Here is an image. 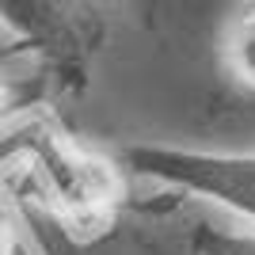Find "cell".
I'll return each mask as SVG.
<instances>
[{
  "mask_svg": "<svg viewBox=\"0 0 255 255\" xmlns=\"http://www.w3.org/2000/svg\"><path fill=\"white\" fill-rule=\"evenodd\" d=\"M221 61L236 84L255 92V4H248L225 31L221 42Z\"/></svg>",
  "mask_w": 255,
  "mask_h": 255,
  "instance_id": "277c9868",
  "label": "cell"
},
{
  "mask_svg": "<svg viewBox=\"0 0 255 255\" xmlns=\"http://www.w3.org/2000/svg\"><path fill=\"white\" fill-rule=\"evenodd\" d=\"M194 255H255V233H236L221 225H198L191 236Z\"/></svg>",
  "mask_w": 255,
  "mask_h": 255,
  "instance_id": "5b68a950",
  "label": "cell"
},
{
  "mask_svg": "<svg viewBox=\"0 0 255 255\" xmlns=\"http://www.w3.org/2000/svg\"><path fill=\"white\" fill-rule=\"evenodd\" d=\"M118 164L160 187L210 198L255 225V152H213L137 141L118 149Z\"/></svg>",
  "mask_w": 255,
  "mask_h": 255,
  "instance_id": "3957f363",
  "label": "cell"
},
{
  "mask_svg": "<svg viewBox=\"0 0 255 255\" xmlns=\"http://www.w3.org/2000/svg\"><path fill=\"white\" fill-rule=\"evenodd\" d=\"M4 31L15 53L31 57L34 73L69 96H80L92 61L107 42V15L99 0H0Z\"/></svg>",
  "mask_w": 255,
  "mask_h": 255,
  "instance_id": "7a4b0ae2",
  "label": "cell"
},
{
  "mask_svg": "<svg viewBox=\"0 0 255 255\" xmlns=\"http://www.w3.org/2000/svg\"><path fill=\"white\" fill-rule=\"evenodd\" d=\"M8 171L69 233H103L122 202L118 168L69 141L50 118L23 122L4 145Z\"/></svg>",
  "mask_w": 255,
  "mask_h": 255,
  "instance_id": "6da1fadb",
  "label": "cell"
},
{
  "mask_svg": "<svg viewBox=\"0 0 255 255\" xmlns=\"http://www.w3.org/2000/svg\"><path fill=\"white\" fill-rule=\"evenodd\" d=\"M141 4H145V8H149V11H152V8H156V0H141Z\"/></svg>",
  "mask_w": 255,
  "mask_h": 255,
  "instance_id": "8992f818",
  "label": "cell"
}]
</instances>
